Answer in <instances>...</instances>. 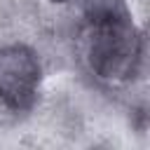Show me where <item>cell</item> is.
Segmentation results:
<instances>
[{
  "instance_id": "3",
  "label": "cell",
  "mask_w": 150,
  "mask_h": 150,
  "mask_svg": "<svg viewBox=\"0 0 150 150\" xmlns=\"http://www.w3.org/2000/svg\"><path fill=\"white\" fill-rule=\"evenodd\" d=\"M52 2H70V0H52Z\"/></svg>"
},
{
  "instance_id": "1",
  "label": "cell",
  "mask_w": 150,
  "mask_h": 150,
  "mask_svg": "<svg viewBox=\"0 0 150 150\" xmlns=\"http://www.w3.org/2000/svg\"><path fill=\"white\" fill-rule=\"evenodd\" d=\"M87 61L89 68L112 82L136 75L143 45L124 0H89L87 9Z\"/></svg>"
},
{
  "instance_id": "2",
  "label": "cell",
  "mask_w": 150,
  "mask_h": 150,
  "mask_svg": "<svg viewBox=\"0 0 150 150\" xmlns=\"http://www.w3.org/2000/svg\"><path fill=\"white\" fill-rule=\"evenodd\" d=\"M42 68L26 45L0 47V103L14 112L30 110L38 101Z\"/></svg>"
}]
</instances>
